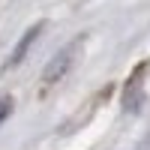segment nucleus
I'll list each match as a JSON object with an SVG mask.
<instances>
[{"label":"nucleus","mask_w":150,"mask_h":150,"mask_svg":"<svg viewBox=\"0 0 150 150\" xmlns=\"http://www.w3.org/2000/svg\"><path fill=\"white\" fill-rule=\"evenodd\" d=\"M78 48H81V39H78V42H72V45H66V48H60V51H57L51 60H48V66L42 69V84H45V87L57 84V81L69 72V66L75 63V54H78Z\"/></svg>","instance_id":"nucleus-1"},{"label":"nucleus","mask_w":150,"mask_h":150,"mask_svg":"<svg viewBox=\"0 0 150 150\" xmlns=\"http://www.w3.org/2000/svg\"><path fill=\"white\" fill-rule=\"evenodd\" d=\"M144 72H147V63L138 66V69L129 75L126 90H123V111H138V108H141V102H144V93H141V87H144Z\"/></svg>","instance_id":"nucleus-2"},{"label":"nucleus","mask_w":150,"mask_h":150,"mask_svg":"<svg viewBox=\"0 0 150 150\" xmlns=\"http://www.w3.org/2000/svg\"><path fill=\"white\" fill-rule=\"evenodd\" d=\"M42 30H45V21H36V24H33L30 30H24V36H21V39L15 42V48H12V54H9V60H6V66H9V69H12V66H18L21 60L27 57V51H30V45L36 42V36H39Z\"/></svg>","instance_id":"nucleus-3"},{"label":"nucleus","mask_w":150,"mask_h":150,"mask_svg":"<svg viewBox=\"0 0 150 150\" xmlns=\"http://www.w3.org/2000/svg\"><path fill=\"white\" fill-rule=\"evenodd\" d=\"M12 114V99L9 96H0V126H3V120Z\"/></svg>","instance_id":"nucleus-4"}]
</instances>
